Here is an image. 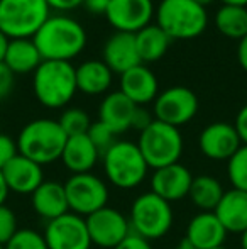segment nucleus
Here are the masks:
<instances>
[{
  "label": "nucleus",
  "instance_id": "1",
  "mask_svg": "<svg viewBox=\"0 0 247 249\" xmlns=\"http://www.w3.org/2000/svg\"><path fill=\"white\" fill-rule=\"evenodd\" d=\"M43 61H71L86 46L83 26L68 16H49L33 37Z\"/></svg>",
  "mask_w": 247,
  "mask_h": 249
},
{
  "label": "nucleus",
  "instance_id": "2",
  "mask_svg": "<svg viewBox=\"0 0 247 249\" xmlns=\"http://www.w3.org/2000/svg\"><path fill=\"white\" fill-rule=\"evenodd\" d=\"M66 139L68 136L65 134L58 121L34 119L24 125L16 142L19 154L44 166L61 160Z\"/></svg>",
  "mask_w": 247,
  "mask_h": 249
},
{
  "label": "nucleus",
  "instance_id": "3",
  "mask_svg": "<svg viewBox=\"0 0 247 249\" xmlns=\"http://www.w3.org/2000/svg\"><path fill=\"white\" fill-rule=\"evenodd\" d=\"M34 95L48 108H61L73 100L76 89V68L68 61H43L34 71Z\"/></svg>",
  "mask_w": 247,
  "mask_h": 249
},
{
  "label": "nucleus",
  "instance_id": "4",
  "mask_svg": "<svg viewBox=\"0 0 247 249\" xmlns=\"http://www.w3.org/2000/svg\"><path fill=\"white\" fill-rule=\"evenodd\" d=\"M102 161L107 180L120 190H132L148 177L149 166L137 142L115 141L102 154Z\"/></svg>",
  "mask_w": 247,
  "mask_h": 249
},
{
  "label": "nucleus",
  "instance_id": "5",
  "mask_svg": "<svg viewBox=\"0 0 247 249\" xmlns=\"http://www.w3.org/2000/svg\"><path fill=\"white\" fill-rule=\"evenodd\" d=\"M156 24L169 39H195L208 24L205 7L193 0H161L156 9Z\"/></svg>",
  "mask_w": 247,
  "mask_h": 249
},
{
  "label": "nucleus",
  "instance_id": "6",
  "mask_svg": "<svg viewBox=\"0 0 247 249\" xmlns=\"http://www.w3.org/2000/svg\"><path fill=\"white\" fill-rule=\"evenodd\" d=\"M173 219H175V213H173L171 203L152 192H146L135 197L129 212L131 232L148 241L165 237L171 231Z\"/></svg>",
  "mask_w": 247,
  "mask_h": 249
},
{
  "label": "nucleus",
  "instance_id": "7",
  "mask_svg": "<svg viewBox=\"0 0 247 249\" xmlns=\"http://www.w3.org/2000/svg\"><path fill=\"white\" fill-rule=\"evenodd\" d=\"M49 10L46 0H0V31L9 39H33Z\"/></svg>",
  "mask_w": 247,
  "mask_h": 249
},
{
  "label": "nucleus",
  "instance_id": "8",
  "mask_svg": "<svg viewBox=\"0 0 247 249\" xmlns=\"http://www.w3.org/2000/svg\"><path fill=\"white\" fill-rule=\"evenodd\" d=\"M137 146L146 163L152 170L180 163L183 154V136L178 127L161 121H152L139 134Z\"/></svg>",
  "mask_w": 247,
  "mask_h": 249
},
{
  "label": "nucleus",
  "instance_id": "9",
  "mask_svg": "<svg viewBox=\"0 0 247 249\" xmlns=\"http://www.w3.org/2000/svg\"><path fill=\"white\" fill-rule=\"evenodd\" d=\"M65 192L68 198L69 212L88 217L93 212L107 207L109 202V187L100 177L93 173L71 175L66 180Z\"/></svg>",
  "mask_w": 247,
  "mask_h": 249
},
{
  "label": "nucleus",
  "instance_id": "10",
  "mask_svg": "<svg viewBox=\"0 0 247 249\" xmlns=\"http://www.w3.org/2000/svg\"><path fill=\"white\" fill-rule=\"evenodd\" d=\"M154 119L173 127L185 125L198 112V97L188 87H169L154 100Z\"/></svg>",
  "mask_w": 247,
  "mask_h": 249
},
{
  "label": "nucleus",
  "instance_id": "11",
  "mask_svg": "<svg viewBox=\"0 0 247 249\" xmlns=\"http://www.w3.org/2000/svg\"><path fill=\"white\" fill-rule=\"evenodd\" d=\"M85 222L92 244H97L103 249H114L119 246L131 234L129 217L109 205L85 217Z\"/></svg>",
  "mask_w": 247,
  "mask_h": 249
},
{
  "label": "nucleus",
  "instance_id": "12",
  "mask_svg": "<svg viewBox=\"0 0 247 249\" xmlns=\"http://www.w3.org/2000/svg\"><path fill=\"white\" fill-rule=\"evenodd\" d=\"M44 241L48 249H90L88 229H86L85 217L78 213L66 212L54 220H49L44 229Z\"/></svg>",
  "mask_w": 247,
  "mask_h": 249
},
{
  "label": "nucleus",
  "instance_id": "13",
  "mask_svg": "<svg viewBox=\"0 0 247 249\" xmlns=\"http://www.w3.org/2000/svg\"><path fill=\"white\" fill-rule=\"evenodd\" d=\"M154 14L152 0H110L105 17L115 31L135 34L151 24Z\"/></svg>",
  "mask_w": 247,
  "mask_h": 249
},
{
  "label": "nucleus",
  "instance_id": "14",
  "mask_svg": "<svg viewBox=\"0 0 247 249\" xmlns=\"http://www.w3.org/2000/svg\"><path fill=\"white\" fill-rule=\"evenodd\" d=\"M241 146L242 141L234 124L229 122H212L198 136L201 154L214 161H229Z\"/></svg>",
  "mask_w": 247,
  "mask_h": 249
},
{
  "label": "nucleus",
  "instance_id": "15",
  "mask_svg": "<svg viewBox=\"0 0 247 249\" xmlns=\"http://www.w3.org/2000/svg\"><path fill=\"white\" fill-rule=\"evenodd\" d=\"M193 175L185 164L175 163L154 170L151 177V192L166 202H178L188 197L193 181Z\"/></svg>",
  "mask_w": 247,
  "mask_h": 249
},
{
  "label": "nucleus",
  "instance_id": "16",
  "mask_svg": "<svg viewBox=\"0 0 247 249\" xmlns=\"http://www.w3.org/2000/svg\"><path fill=\"white\" fill-rule=\"evenodd\" d=\"M2 175L9 192L19 195H33L44 181L43 166L22 154H17L10 163H7L2 168Z\"/></svg>",
  "mask_w": 247,
  "mask_h": 249
},
{
  "label": "nucleus",
  "instance_id": "17",
  "mask_svg": "<svg viewBox=\"0 0 247 249\" xmlns=\"http://www.w3.org/2000/svg\"><path fill=\"white\" fill-rule=\"evenodd\" d=\"M227 229L222 226L215 212H200L191 217L186 226L185 241L195 249H214L224 246Z\"/></svg>",
  "mask_w": 247,
  "mask_h": 249
},
{
  "label": "nucleus",
  "instance_id": "18",
  "mask_svg": "<svg viewBox=\"0 0 247 249\" xmlns=\"http://www.w3.org/2000/svg\"><path fill=\"white\" fill-rule=\"evenodd\" d=\"M102 61L112 70V73H119V75L129 71L134 66L142 65L137 53V44H135V34L115 31L105 41Z\"/></svg>",
  "mask_w": 247,
  "mask_h": 249
},
{
  "label": "nucleus",
  "instance_id": "19",
  "mask_svg": "<svg viewBox=\"0 0 247 249\" xmlns=\"http://www.w3.org/2000/svg\"><path fill=\"white\" fill-rule=\"evenodd\" d=\"M120 92L137 107L154 102L159 95L156 75L146 65H137L120 75Z\"/></svg>",
  "mask_w": 247,
  "mask_h": 249
},
{
  "label": "nucleus",
  "instance_id": "20",
  "mask_svg": "<svg viewBox=\"0 0 247 249\" xmlns=\"http://www.w3.org/2000/svg\"><path fill=\"white\" fill-rule=\"evenodd\" d=\"M31 202L34 212L48 222L69 212L65 185L53 180H44L31 195Z\"/></svg>",
  "mask_w": 247,
  "mask_h": 249
},
{
  "label": "nucleus",
  "instance_id": "21",
  "mask_svg": "<svg viewBox=\"0 0 247 249\" xmlns=\"http://www.w3.org/2000/svg\"><path fill=\"white\" fill-rule=\"evenodd\" d=\"M137 105L131 102L122 92H110L100 104L99 121L103 122L107 127L112 129L115 134L132 129V117Z\"/></svg>",
  "mask_w": 247,
  "mask_h": 249
},
{
  "label": "nucleus",
  "instance_id": "22",
  "mask_svg": "<svg viewBox=\"0 0 247 249\" xmlns=\"http://www.w3.org/2000/svg\"><path fill=\"white\" fill-rule=\"evenodd\" d=\"M100 158L99 149L93 146L86 134L73 136L66 139L65 149L61 154V163L73 175L78 173H92L97 161Z\"/></svg>",
  "mask_w": 247,
  "mask_h": 249
},
{
  "label": "nucleus",
  "instance_id": "23",
  "mask_svg": "<svg viewBox=\"0 0 247 249\" xmlns=\"http://www.w3.org/2000/svg\"><path fill=\"white\" fill-rule=\"evenodd\" d=\"M214 212L227 232L242 234L247 231V192L227 190Z\"/></svg>",
  "mask_w": 247,
  "mask_h": 249
},
{
  "label": "nucleus",
  "instance_id": "24",
  "mask_svg": "<svg viewBox=\"0 0 247 249\" xmlns=\"http://www.w3.org/2000/svg\"><path fill=\"white\" fill-rule=\"evenodd\" d=\"M112 70L100 59H88L76 68V89L85 95H102L112 85Z\"/></svg>",
  "mask_w": 247,
  "mask_h": 249
},
{
  "label": "nucleus",
  "instance_id": "25",
  "mask_svg": "<svg viewBox=\"0 0 247 249\" xmlns=\"http://www.w3.org/2000/svg\"><path fill=\"white\" fill-rule=\"evenodd\" d=\"M3 63L14 75H26L36 71L43 58L33 39H10Z\"/></svg>",
  "mask_w": 247,
  "mask_h": 249
},
{
  "label": "nucleus",
  "instance_id": "26",
  "mask_svg": "<svg viewBox=\"0 0 247 249\" xmlns=\"http://www.w3.org/2000/svg\"><path fill=\"white\" fill-rule=\"evenodd\" d=\"M169 36L158 26V24H149L144 29L135 33V44L141 63H152L161 59L169 48Z\"/></svg>",
  "mask_w": 247,
  "mask_h": 249
},
{
  "label": "nucleus",
  "instance_id": "27",
  "mask_svg": "<svg viewBox=\"0 0 247 249\" xmlns=\"http://www.w3.org/2000/svg\"><path fill=\"white\" fill-rule=\"evenodd\" d=\"M225 190L222 183L212 175H198L191 181V188L188 197L191 198L193 205L200 209V212H214L218 202L224 197Z\"/></svg>",
  "mask_w": 247,
  "mask_h": 249
},
{
  "label": "nucleus",
  "instance_id": "28",
  "mask_svg": "<svg viewBox=\"0 0 247 249\" xmlns=\"http://www.w3.org/2000/svg\"><path fill=\"white\" fill-rule=\"evenodd\" d=\"M215 27L225 37L241 41L247 36V7L222 5L215 14Z\"/></svg>",
  "mask_w": 247,
  "mask_h": 249
},
{
  "label": "nucleus",
  "instance_id": "29",
  "mask_svg": "<svg viewBox=\"0 0 247 249\" xmlns=\"http://www.w3.org/2000/svg\"><path fill=\"white\" fill-rule=\"evenodd\" d=\"M227 177L232 188L247 192V144H242L227 161Z\"/></svg>",
  "mask_w": 247,
  "mask_h": 249
},
{
  "label": "nucleus",
  "instance_id": "30",
  "mask_svg": "<svg viewBox=\"0 0 247 249\" xmlns=\"http://www.w3.org/2000/svg\"><path fill=\"white\" fill-rule=\"evenodd\" d=\"M60 125L61 129L65 131V134L68 138H73V136H82L86 134L92 125V121H90V115L86 114L85 110L82 108H66L65 112L61 114L60 117Z\"/></svg>",
  "mask_w": 247,
  "mask_h": 249
},
{
  "label": "nucleus",
  "instance_id": "31",
  "mask_svg": "<svg viewBox=\"0 0 247 249\" xmlns=\"http://www.w3.org/2000/svg\"><path fill=\"white\" fill-rule=\"evenodd\" d=\"M3 249H48L44 236L34 229H19Z\"/></svg>",
  "mask_w": 247,
  "mask_h": 249
},
{
  "label": "nucleus",
  "instance_id": "32",
  "mask_svg": "<svg viewBox=\"0 0 247 249\" xmlns=\"http://www.w3.org/2000/svg\"><path fill=\"white\" fill-rule=\"evenodd\" d=\"M86 136H88L90 141L93 142V146L99 149L100 156H102V154L105 153V151L117 141V139H115V136H117L115 132H114L110 127H107V125L103 124V122H100V121L92 122V125H90Z\"/></svg>",
  "mask_w": 247,
  "mask_h": 249
},
{
  "label": "nucleus",
  "instance_id": "33",
  "mask_svg": "<svg viewBox=\"0 0 247 249\" xmlns=\"http://www.w3.org/2000/svg\"><path fill=\"white\" fill-rule=\"evenodd\" d=\"M17 231H19V226H17L16 212L10 207L0 205V244L5 246Z\"/></svg>",
  "mask_w": 247,
  "mask_h": 249
},
{
  "label": "nucleus",
  "instance_id": "34",
  "mask_svg": "<svg viewBox=\"0 0 247 249\" xmlns=\"http://www.w3.org/2000/svg\"><path fill=\"white\" fill-rule=\"evenodd\" d=\"M17 154H19L17 142L14 141L10 136L0 134V170H2L7 163H10Z\"/></svg>",
  "mask_w": 247,
  "mask_h": 249
},
{
  "label": "nucleus",
  "instance_id": "35",
  "mask_svg": "<svg viewBox=\"0 0 247 249\" xmlns=\"http://www.w3.org/2000/svg\"><path fill=\"white\" fill-rule=\"evenodd\" d=\"M16 75L7 68L5 63H0V100L7 99L14 89Z\"/></svg>",
  "mask_w": 247,
  "mask_h": 249
},
{
  "label": "nucleus",
  "instance_id": "36",
  "mask_svg": "<svg viewBox=\"0 0 247 249\" xmlns=\"http://www.w3.org/2000/svg\"><path fill=\"white\" fill-rule=\"evenodd\" d=\"M114 249H152V246H151V241L131 232L119 246H115Z\"/></svg>",
  "mask_w": 247,
  "mask_h": 249
},
{
  "label": "nucleus",
  "instance_id": "37",
  "mask_svg": "<svg viewBox=\"0 0 247 249\" xmlns=\"http://www.w3.org/2000/svg\"><path fill=\"white\" fill-rule=\"evenodd\" d=\"M152 121L154 119L149 114V110H146L144 107H137L134 112V117H132V129H137L139 132H142Z\"/></svg>",
  "mask_w": 247,
  "mask_h": 249
},
{
  "label": "nucleus",
  "instance_id": "38",
  "mask_svg": "<svg viewBox=\"0 0 247 249\" xmlns=\"http://www.w3.org/2000/svg\"><path fill=\"white\" fill-rule=\"evenodd\" d=\"M234 127L237 131L239 138H241L242 144H247V104L239 110L237 117H235Z\"/></svg>",
  "mask_w": 247,
  "mask_h": 249
},
{
  "label": "nucleus",
  "instance_id": "39",
  "mask_svg": "<svg viewBox=\"0 0 247 249\" xmlns=\"http://www.w3.org/2000/svg\"><path fill=\"white\" fill-rule=\"evenodd\" d=\"M83 5L90 14L95 16H105L107 9L110 5V0H83Z\"/></svg>",
  "mask_w": 247,
  "mask_h": 249
},
{
  "label": "nucleus",
  "instance_id": "40",
  "mask_svg": "<svg viewBox=\"0 0 247 249\" xmlns=\"http://www.w3.org/2000/svg\"><path fill=\"white\" fill-rule=\"evenodd\" d=\"M46 3L49 5V9L66 12V10H73L76 7L83 5V0H46Z\"/></svg>",
  "mask_w": 247,
  "mask_h": 249
},
{
  "label": "nucleus",
  "instance_id": "41",
  "mask_svg": "<svg viewBox=\"0 0 247 249\" xmlns=\"http://www.w3.org/2000/svg\"><path fill=\"white\" fill-rule=\"evenodd\" d=\"M237 61H239V65H241V68L247 73V36L242 37V39L239 41V46H237Z\"/></svg>",
  "mask_w": 247,
  "mask_h": 249
},
{
  "label": "nucleus",
  "instance_id": "42",
  "mask_svg": "<svg viewBox=\"0 0 247 249\" xmlns=\"http://www.w3.org/2000/svg\"><path fill=\"white\" fill-rule=\"evenodd\" d=\"M9 197V188H7V183L3 180L2 170H0V205H5V200Z\"/></svg>",
  "mask_w": 247,
  "mask_h": 249
},
{
  "label": "nucleus",
  "instance_id": "43",
  "mask_svg": "<svg viewBox=\"0 0 247 249\" xmlns=\"http://www.w3.org/2000/svg\"><path fill=\"white\" fill-rule=\"evenodd\" d=\"M9 43H10V39L2 33V31H0V63H3V58H5V53H7V48H9Z\"/></svg>",
  "mask_w": 247,
  "mask_h": 249
},
{
  "label": "nucleus",
  "instance_id": "44",
  "mask_svg": "<svg viewBox=\"0 0 247 249\" xmlns=\"http://www.w3.org/2000/svg\"><path fill=\"white\" fill-rule=\"evenodd\" d=\"M222 5H234V7H247V0H220Z\"/></svg>",
  "mask_w": 247,
  "mask_h": 249
},
{
  "label": "nucleus",
  "instance_id": "45",
  "mask_svg": "<svg viewBox=\"0 0 247 249\" xmlns=\"http://www.w3.org/2000/svg\"><path fill=\"white\" fill-rule=\"evenodd\" d=\"M241 248L242 249H247V231L241 234Z\"/></svg>",
  "mask_w": 247,
  "mask_h": 249
},
{
  "label": "nucleus",
  "instance_id": "46",
  "mask_svg": "<svg viewBox=\"0 0 247 249\" xmlns=\"http://www.w3.org/2000/svg\"><path fill=\"white\" fill-rule=\"evenodd\" d=\"M193 2H197L198 5H201V7H207V5H210V3H214L215 0H193Z\"/></svg>",
  "mask_w": 247,
  "mask_h": 249
},
{
  "label": "nucleus",
  "instance_id": "47",
  "mask_svg": "<svg viewBox=\"0 0 247 249\" xmlns=\"http://www.w3.org/2000/svg\"><path fill=\"white\" fill-rule=\"evenodd\" d=\"M175 249H195L193 246H190V244L186 243V241H183L181 244H180V246H176Z\"/></svg>",
  "mask_w": 247,
  "mask_h": 249
},
{
  "label": "nucleus",
  "instance_id": "48",
  "mask_svg": "<svg viewBox=\"0 0 247 249\" xmlns=\"http://www.w3.org/2000/svg\"><path fill=\"white\" fill-rule=\"evenodd\" d=\"M214 249H227V248H224V246H218V248H214Z\"/></svg>",
  "mask_w": 247,
  "mask_h": 249
},
{
  "label": "nucleus",
  "instance_id": "49",
  "mask_svg": "<svg viewBox=\"0 0 247 249\" xmlns=\"http://www.w3.org/2000/svg\"><path fill=\"white\" fill-rule=\"evenodd\" d=\"M0 249H3V246H2V244H0Z\"/></svg>",
  "mask_w": 247,
  "mask_h": 249
}]
</instances>
